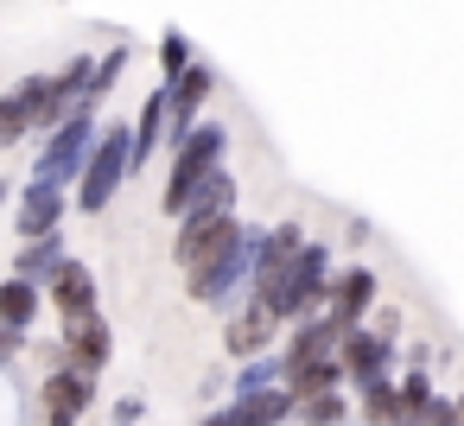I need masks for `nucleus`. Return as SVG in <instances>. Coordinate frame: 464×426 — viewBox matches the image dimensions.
Segmentation results:
<instances>
[{"instance_id": "c85d7f7f", "label": "nucleus", "mask_w": 464, "mask_h": 426, "mask_svg": "<svg viewBox=\"0 0 464 426\" xmlns=\"http://www.w3.org/2000/svg\"><path fill=\"white\" fill-rule=\"evenodd\" d=\"M45 426H77V420H64V413H45Z\"/></svg>"}, {"instance_id": "423d86ee", "label": "nucleus", "mask_w": 464, "mask_h": 426, "mask_svg": "<svg viewBox=\"0 0 464 426\" xmlns=\"http://www.w3.org/2000/svg\"><path fill=\"white\" fill-rule=\"evenodd\" d=\"M299 242H305V229H299V223H274V229H267V242L255 248V305H267V299L280 293V280H286V267H293Z\"/></svg>"}, {"instance_id": "dca6fc26", "label": "nucleus", "mask_w": 464, "mask_h": 426, "mask_svg": "<svg viewBox=\"0 0 464 426\" xmlns=\"http://www.w3.org/2000/svg\"><path fill=\"white\" fill-rule=\"evenodd\" d=\"M242 267H248V236H242V242H236L229 255H217L210 267H198V274H185V280H191V299H204V305H217V299H223V293H229V286L242 280Z\"/></svg>"}, {"instance_id": "f8f14e48", "label": "nucleus", "mask_w": 464, "mask_h": 426, "mask_svg": "<svg viewBox=\"0 0 464 426\" xmlns=\"http://www.w3.org/2000/svg\"><path fill=\"white\" fill-rule=\"evenodd\" d=\"M39 96H45V77H26V83H14L7 96H0V153H7V147H20V140L33 134Z\"/></svg>"}, {"instance_id": "7ed1b4c3", "label": "nucleus", "mask_w": 464, "mask_h": 426, "mask_svg": "<svg viewBox=\"0 0 464 426\" xmlns=\"http://www.w3.org/2000/svg\"><path fill=\"white\" fill-rule=\"evenodd\" d=\"M324 286H331V255L318 248V242H299V255H293V267H286V280H280V293L267 299V312H274V324H305V318H318V299H324Z\"/></svg>"}, {"instance_id": "b1692460", "label": "nucleus", "mask_w": 464, "mask_h": 426, "mask_svg": "<svg viewBox=\"0 0 464 426\" xmlns=\"http://www.w3.org/2000/svg\"><path fill=\"white\" fill-rule=\"evenodd\" d=\"M121 71H128V45H115V52H109V58H102V64L90 71V96H83V102L96 109V102H102V96L115 90V77H121Z\"/></svg>"}, {"instance_id": "9d476101", "label": "nucleus", "mask_w": 464, "mask_h": 426, "mask_svg": "<svg viewBox=\"0 0 464 426\" xmlns=\"http://www.w3.org/2000/svg\"><path fill=\"white\" fill-rule=\"evenodd\" d=\"M324 299H331V324L337 331H356V318L375 305V274L369 267H343V274H331V286H324Z\"/></svg>"}, {"instance_id": "6ab92c4d", "label": "nucleus", "mask_w": 464, "mask_h": 426, "mask_svg": "<svg viewBox=\"0 0 464 426\" xmlns=\"http://www.w3.org/2000/svg\"><path fill=\"white\" fill-rule=\"evenodd\" d=\"M337 324L331 318H305L299 331H293V344H286V356H280V369H293V363H312V356H331L337 350Z\"/></svg>"}, {"instance_id": "f03ea898", "label": "nucleus", "mask_w": 464, "mask_h": 426, "mask_svg": "<svg viewBox=\"0 0 464 426\" xmlns=\"http://www.w3.org/2000/svg\"><path fill=\"white\" fill-rule=\"evenodd\" d=\"M128 172H134V160H128V128H102V134L90 140L83 172H77V210H83V217H102V210L115 204V191H121Z\"/></svg>"}, {"instance_id": "a211bd4d", "label": "nucleus", "mask_w": 464, "mask_h": 426, "mask_svg": "<svg viewBox=\"0 0 464 426\" xmlns=\"http://www.w3.org/2000/svg\"><path fill=\"white\" fill-rule=\"evenodd\" d=\"M160 147H166V90H160V96H147V109H140V128L128 134V160H134V166H147Z\"/></svg>"}, {"instance_id": "39448f33", "label": "nucleus", "mask_w": 464, "mask_h": 426, "mask_svg": "<svg viewBox=\"0 0 464 426\" xmlns=\"http://www.w3.org/2000/svg\"><path fill=\"white\" fill-rule=\"evenodd\" d=\"M179 223H185V229H179V248H172V255H179V267H185V274L210 267L217 255H229V248L242 242V229H236V217H229V210H223V217H179Z\"/></svg>"}, {"instance_id": "bb28decb", "label": "nucleus", "mask_w": 464, "mask_h": 426, "mask_svg": "<svg viewBox=\"0 0 464 426\" xmlns=\"http://www.w3.org/2000/svg\"><path fill=\"white\" fill-rule=\"evenodd\" d=\"M26 350V331H7V324H0V363H14Z\"/></svg>"}, {"instance_id": "aec40b11", "label": "nucleus", "mask_w": 464, "mask_h": 426, "mask_svg": "<svg viewBox=\"0 0 464 426\" xmlns=\"http://www.w3.org/2000/svg\"><path fill=\"white\" fill-rule=\"evenodd\" d=\"M39 305H45L39 286H26V280H0V324H7V331H26V324L39 318Z\"/></svg>"}, {"instance_id": "f257e3e1", "label": "nucleus", "mask_w": 464, "mask_h": 426, "mask_svg": "<svg viewBox=\"0 0 464 426\" xmlns=\"http://www.w3.org/2000/svg\"><path fill=\"white\" fill-rule=\"evenodd\" d=\"M223 147H229V134L217 121L210 128H191L185 140H172V172H166V198H160L166 217H185V198L223 166Z\"/></svg>"}, {"instance_id": "7c9ffc66", "label": "nucleus", "mask_w": 464, "mask_h": 426, "mask_svg": "<svg viewBox=\"0 0 464 426\" xmlns=\"http://www.w3.org/2000/svg\"><path fill=\"white\" fill-rule=\"evenodd\" d=\"M394 426H407V420H394Z\"/></svg>"}, {"instance_id": "4468645a", "label": "nucleus", "mask_w": 464, "mask_h": 426, "mask_svg": "<svg viewBox=\"0 0 464 426\" xmlns=\"http://www.w3.org/2000/svg\"><path fill=\"white\" fill-rule=\"evenodd\" d=\"M90 407H96V375H83V369L58 363V369L45 375V413L77 420V413H90Z\"/></svg>"}, {"instance_id": "412c9836", "label": "nucleus", "mask_w": 464, "mask_h": 426, "mask_svg": "<svg viewBox=\"0 0 464 426\" xmlns=\"http://www.w3.org/2000/svg\"><path fill=\"white\" fill-rule=\"evenodd\" d=\"M229 204H236V179L217 166V172H210V179H204V185L185 198V217H223Z\"/></svg>"}, {"instance_id": "cd10ccee", "label": "nucleus", "mask_w": 464, "mask_h": 426, "mask_svg": "<svg viewBox=\"0 0 464 426\" xmlns=\"http://www.w3.org/2000/svg\"><path fill=\"white\" fill-rule=\"evenodd\" d=\"M420 426H458V407H445V401H432V407H426V420H420Z\"/></svg>"}, {"instance_id": "ddd939ff", "label": "nucleus", "mask_w": 464, "mask_h": 426, "mask_svg": "<svg viewBox=\"0 0 464 426\" xmlns=\"http://www.w3.org/2000/svg\"><path fill=\"white\" fill-rule=\"evenodd\" d=\"M210 90H217V77H210L204 64H191V71H185V77H179V83L166 90V115H172V140H185V134H191V121H198V109H204V96H210ZM172 140H166V147H172Z\"/></svg>"}, {"instance_id": "6e6552de", "label": "nucleus", "mask_w": 464, "mask_h": 426, "mask_svg": "<svg viewBox=\"0 0 464 426\" xmlns=\"http://www.w3.org/2000/svg\"><path fill=\"white\" fill-rule=\"evenodd\" d=\"M337 369L356 382V388H369V382H382L388 375V363H394V350H388V337H375V331H343L337 337Z\"/></svg>"}, {"instance_id": "393cba45", "label": "nucleus", "mask_w": 464, "mask_h": 426, "mask_svg": "<svg viewBox=\"0 0 464 426\" xmlns=\"http://www.w3.org/2000/svg\"><path fill=\"white\" fill-rule=\"evenodd\" d=\"M160 71H166L172 83L191 71V39H185V33H166V45H160Z\"/></svg>"}, {"instance_id": "c756f323", "label": "nucleus", "mask_w": 464, "mask_h": 426, "mask_svg": "<svg viewBox=\"0 0 464 426\" xmlns=\"http://www.w3.org/2000/svg\"><path fill=\"white\" fill-rule=\"evenodd\" d=\"M0 204H7V185H0Z\"/></svg>"}, {"instance_id": "f3484780", "label": "nucleus", "mask_w": 464, "mask_h": 426, "mask_svg": "<svg viewBox=\"0 0 464 426\" xmlns=\"http://www.w3.org/2000/svg\"><path fill=\"white\" fill-rule=\"evenodd\" d=\"M64 261H71V255H64V242H58V236H39V242H26V248L14 255V280H26V286H39V293H45V280H52Z\"/></svg>"}, {"instance_id": "1a4fd4ad", "label": "nucleus", "mask_w": 464, "mask_h": 426, "mask_svg": "<svg viewBox=\"0 0 464 426\" xmlns=\"http://www.w3.org/2000/svg\"><path fill=\"white\" fill-rule=\"evenodd\" d=\"M64 210H71L64 185H39V179H33V185L20 191V210H14V223H20V236H26V242H39V236H58Z\"/></svg>"}, {"instance_id": "20e7f679", "label": "nucleus", "mask_w": 464, "mask_h": 426, "mask_svg": "<svg viewBox=\"0 0 464 426\" xmlns=\"http://www.w3.org/2000/svg\"><path fill=\"white\" fill-rule=\"evenodd\" d=\"M90 140H96V128H90V109H71V115L52 128V140L39 147V166H33V179H39V185H71V179L83 172V160H90Z\"/></svg>"}, {"instance_id": "a878e982", "label": "nucleus", "mask_w": 464, "mask_h": 426, "mask_svg": "<svg viewBox=\"0 0 464 426\" xmlns=\"http://www.w3.org/2000/svg\"><path fill=\"white\" fill-rule=\"evenodd\" d=\"M299 413H305L312 426H337V420H343L350 407H343L337 394H312V401H299Z\"/></svg>"}, {"instance_id": "0eeeda50", "label": "nucleus", "mask_w": 464, "mask_h": 426, "mask_svg": "<svg viewBox=\"0 0 464 426\" xmlns=\"http://www.w3.org/2000/svg\"><path fill=\"white\" fill-rule=\"evenodd\" d=\"M64 363L71 369H83V375H102L109 369V356H115V331H109V318L102 312H90V318H71L64 324Z\"/></svg>"}, {"instance_id": "2eb2a0df", "label": "nucleus", "mask_w": 464, "mask_h": 426, "mask_svg": "<svg viewBox=\"0 0 464 426\" xmlns=\"http://www.w3.org/2000/svg\"><path fill=\"white\" fill-rule=\"evenodd\" d=\"M223 350H229V356H261V350H274V312L248 299V305L223 324Z\"/></svg>"}, {"instance_id": "5701e85b", "label": "nucleus", "mask_w": 464, "mask_h": 426, "mask_svg": "<svg viewBox=\"0 0 464 426\" xmlns=\"http://www.w3.org/2000/svg\"><path fill=\"white\" fill-rule=\"evenodd\" d=\"M362 413H369V426H394V420H401L394 382H369V388H362Z\"/></svg>"}, {"instance_id": "4be33fe9", "label": "nucleus", "mask_w": 464, "mask_h": 426, "mask_svg": "<svg viewBox=\"0 0 464 426\" xmlns=\"http://www.w3.org/2000/svg\"><path fill=\"white\" fill-rule=\"evenodd\" d=\"M394 394H401V420H407V426H420V420H426V407L439 401V394H432V382H426V369H413Z\"/></svg>"}, {"instance_id": "9b49d317", "label": "nucleus", "mask_w": 464, "mask_h": 426, "mask_svg": "<svg viewBox=\"0 0 464 426\" xmlns=\"http://www.w3.org/2000/svg\"><path fill=\"white\" fill-rule=\"evenodd\" d=\"M45 299L58 305L64 324H71V318H90V312H96V274H90L83 261H64V267L45 280Z\"/></svg>"}]
</instances>
